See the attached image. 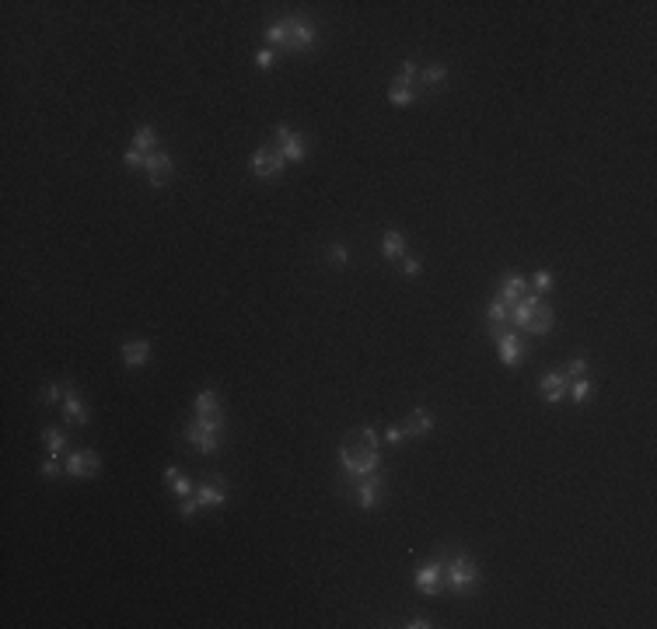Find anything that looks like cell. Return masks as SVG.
<instances>
[{
    "label": "cell",
    "mask_w": 657,
    "mask_h": 629,
    "mask_svg": "<svg viewBox=\"0 0 657 629\" xmlns=\"http://www.w3.org/2000/svg\"><path fill=\"white\" fill-rule=\"evenodd\" d=\"M144 172H147V182H151L154 189L168 185V182H172V175H175L172 154H165V151H154V154H147V161H144Z\"/></svg>",
    "instance_id": "obj_7"
},
{
    "label": "cell",
    "mask_w": 657,
    "mask_h": 629,
    "mask_svg": "<svg viewBox=\"0 0 657 629\" xmlns=\"http://www.w3.org/2000/svg\"><path fill=\"white\" fill-rule=\"evenodd\" d=\"M402 430H406L409 437H427V434L434 430V413H430V409H413L409 420L402 423Z\"/></svg>",
    "instance_id": "obj_16"
},
{
    "label": "cell",
    "mask_w": 657,
    "mask_h": 629,
    "mask_svg": "<svg viewBox=\"0 0 657 629\" xmlns=\"http://www.w3.org/2000/svg\"><path fill=\"white\" fill-rule=\"evenodd\" d=\"M566 388H570V385H566V374H563V370H553V374H546V378H542V395H546V402H549V406L563 402V399H566Z\"/></svg>",
    "instance_id": "obj_17"
},
{
    "label": "cell",
    "mask_w": 657,
    "mask_h": 629,
    "mask_svg": "<svg viewBox=\"0 0 657 629\" xmlns=\"http://www.w3.org/2000/svg\"><path fill=\"white\" fill-rule=\"evenodd\" d=\"M553 325H556V315H553V308H549V304H539V308L532 311V318H528L525 332H528V336H542V332H549Z\"/></svg>",
    "instance_id": "obj_19"
},
{
    "label": "cell",
    "mask_w": 657,
    "mask_h": 629,
    "mask_svg": "<svg viewBox=\"0 0 657 629\" xmlns=\"http://www.w3.org/2000/svg\"><path fill=\"white\" fill-rule=\"evenodd\" d=\"M413 98H416V91H413V85H409V81L395 77V81L388 85V101H392V105H409Z\"/></svg>",
    "instance_id": "obj_23"
},
{
    "label": "cell",
    "mask_w": 657,
    "mask_h": 629,
    "mask_svg": "<svg viewBox=\"0 0 657 629\" xmlns=\"http://www.w3.org/2000/svg\"><path fill=\"white\" fill-rule=\"evenodd\" d=\"M402 437H406V430H402V427H384V441H388V444H399Z\"/></svg>",
    "instance_id": "obj_39"
},
{
    "label": "cell",
    "mask_w": 657,
    "mask_h": 629,
    "mask_svg": "<svg viewBox=\"0 0 657 629\" xmlns=\"http://www.w3.org/2000/svg\"><path fill=\"white\" fill-rule=\"evenodd\" d=\"M507 315H511V304H503L500 297H493V301L486 304V318L493 322V329H500V325L507 322Z\"/></svg>",
    "instance_id": "obj_27"
},
{
    "label": "cell",
    "mask_w": 657,
    "mask_h": 629,
    "mask_svg": "<svg viewBox=\"0 0 657 629\" xmlns=\"http://www.w3.org/2000/svg\"><path fill=\"white\" fill-rule=\"evenodd\" d=\"M441 570H444V559H430V563H423V566L413 573V584H416L423 594H437V587H441Z\"/></svg>",
    "instance_id": "obj_10"
},
{
    "label": "cell",
    "mask_w": 657,
    "mask_h": 629,
    "mask_svg": "<svg viewBox=\"0 0 657 629\" xmlns=\"http://www.w3.org/2000/svg\"><path fill=\"white\" fill-rule=\"evenodd\" d=\"M98 468H101V458L92 448H77L67 454V475H74V479H92V475H98Z\"/></svg>",
    "instance_id": "obj_6"
},
{
    "label": "cell",
    "mask_w": 657,
    "mask_h": 629,
    "mask_svg": "<svg viewBox=\"0 0 657 629\" xmlns=\"http://www.w3.org/2000/svg\"><path fill=\"white\" fill-rule=\"evenodd\" d=\"M444 577H448V587H451L455 594H465V591L475 587V580H479V566H475V559H472L469 552H458V556H451V559L444 563Z\"/></svg>",
    "instance_id": "obj_3"
},
{
    "label": "cell",
    "mask_w": 657,
    "mask_h": 629,
    "mask_svg": "<svg viewBox=\"0 0 657 629\" xmlns=\"http://www.w3.org/2000/svg\"><path fill=\"white\" fill-rule=\"evenodd\" d=\"M287 28H290V53H297V49H311L315 46V25L311 21H304V18H287Z\"/></svg>",
    "instance_id": "obj_9"
},
{
    "label": "cell",
    "mask_w": 657,
    "mask_h": 629,
    "mask_svg": "<svg viewBox=\"0 0 657 629\" xmlns=\"http://www.w3.org/2000/svg\"><path fill=\"white\" fill-rule=\"evenodd\" d=\"M196 511H199V500H196V497H192V500L186 497V500H182V507H179V514H182L186 521H189V518H196Z\"/></svg>",
    "instance_id": "obj_37"
},
{
    "label": "cell",
    "mask_w": 657,
    "mask_h": 629,
    "mask_svg": "<svg viewBox=\"0 0 657 629\" xmlns=\"http://www.w3.org/2000/svg\"><path fill=\"white\" fill-rule=\"evenodd\" d=\"M420 77H423V88H437V85L448 81V63H430Z\"/></svg>",
    "instance_id": "obj_26"
},
{
    "label": "cell",
    "mask_w": 657,
    "mask_h": 629,
    "mask_svg": "<svg viewBox=\"0 0 657 629\" xmlns=\"http://www.w3.org/2000/svg\"><path fill=\"white\" fill-rule=\"evenodd\" d=\"M525 287H528V280H525L521 273H507V276L500 280V301H503V304H514V301H521V297L528 294Z\"/></svg>",
    "instance_id": "obj_15"
},
{
    "label": "cell",
    "mask_w": 657,
    "mask_h": 629,
    "mask_svg": "<svg viewBox=\"0 0 657 629\" xmlns=\"http://www.w3.org/2000/svg\"><path fill=\"white\" fill-rule=\"evenodd\" d=\"M566 395H570V399H573L577 406H584V402L591 399V381H587V378L580 374V378H577V381H573V385L566 388Z\"/></svg>",
    "instance_id": "obj_28"
},
{
    "label": "cell",
    "mask_w": 657,
    "mask_h": 629,
    "mask_svg": "<svg viewBox=\"0 0 657 629\" xmlns=\"http://www.w3.org/2000/svg\"><path fill=\"white\" fill-rule=\"evenodd\" d=\"M266 42H270V46H280V49L290 53V28H287V21L266 25Z\"/></svg>",
    "instance_id": "obj_25"
},
{
    "label": "cell",
    "mask_w": 657,
    "mask_h": 629,
    "mask_svg": "<svg viewBox=\"0 0 657 629\" xmlns=\"http://www.w3.org/2000/svg\"><path fill=\"white\" fill-rule=\"evenodd\" d=\"M329 263H332V266H346V263H350V249H346V245H332V249H329Z\"/></svg>",
    "instance_id": "obj_32"
},
{
    "label": "cell",
    "mask_w": 657,
    "mask_h": 629,
    "mask_svg": "<svg viewBox=\"0 0 657 629\" xmlns=\"http://www.w3.org/2000/svg\"><path fill=\"white\" fill-rule=\"evenodd\" d=\"M384 497V482H381V475H364V479H357V504H361V511H371L377 500Z\"/></svg>",
    "instance_id": "obj_11"
},
{
    "label": "cell",
    "mask_w": 657,
    "mask_h": 629,
    "mask_svg": "<svg viewBox=\"0 0 657 629\" xmlns=\"http://www.w3.org/2000/svg\"><path fill=\"white\" fill-rule=\"evenodd\" d=\"M192 409H196V416H220V399H217V392H213V388H203V392L196 395Z\"/></svg>",
    "instance_id": "obj_21"
},
{
    "label": "cell",
    "mask_w": 657,
    "mask_h": 629,
    "mask_svg": "<svg viewBox=\"0 0 657 629\" xmlns=\"http://www.w3.org/2000/svg\"><path fill=\"white\" fill-rule=\"evenodd\" d=\"M130 147H137L140 154H154V147H158V133H154V126H140L137 133H133V144Z\"/></svg>",
    "instance_id": "obj_24"
},
{
    "label": "cell",
    "mask_w": 657,
    "mask_h": 629,
    "mask_svg": "<svg viewBox=\"0 0 657 629\" xmlns=\"http://www.w3.org/2000/svg\"><path fill=\"white\" fill-rule=\"evenodd\" d=\"M283 165L287 161H283V154L277 147H259L252 154V175H259V179H280Z\"/></svg>",
    "instance_id": "obj_4"
},
{
    "label": "cell",
    "mask_w": 657,
    "mask_h": 629,
    "mask_svg": "<svg viewBox=\"0 0 657 629\" xmlns=\"http://www.w3.org/2000/svg\"><path fill=\"white\" fill-rule=\"evenodd\" d=\"M416 74H420V67H416L413 60H406V63H402V70H399V77H402V81H409V85H413V77H416Z\"/></svg>",
    "instance_id": "obj_38"
},
{
    "label": "cell",
    "mask_w": 657,
    "mask_h": 629,
    "mask_svg": "<svg viewBox=\"0 0 657 629\" xmlns=\"http://www.w3.org/2000/svg\"><path fill=\"white\" fill-rule=\"evenodd\" d=\"M123 161H126L130 168H144V161H147V154H140L137 147H130V151L123 154Z\"/></svg>",
    "instance_id": "obj_34"
},
{
    "label": "cell",
    "mask_w": 657,
    "mask_h": 629,
    "mask_svg": "<svg viewBox=\"0 0 657 629\" xmlns=\"http://www.w3.org/2000/svg\"><path fill=\"white\" fill-rule=\"evenodd\" d=\"M381 256L384 259H406V235L402 231H384V238H381Z\"/></svg>",
    "instance_id": "obj_20"
},
{
    "label": "cell",
    "mask_w": 657,
    "mask_h": 629,
    "mask_svg": "<svg viewBox=\"0 0 657 629\" xmlns=\"http://www.w3.org/2000/svg\"><path fill=\"white\" fill-rule=\"evenodd\" d=\"M42 444H46L49 454H63V434H60L56 427H46V430H42Z\"/></svg>",
    "instance_id": "obj_29"
},
{
    "label": "cell",
    "mask_w": 657,
    "mask_h": 629,
    "mask_svg": "<svg viewBox=\"0 0 657 629\" xmlns=\"http://www.w3.org/2000/svg\"><path fill=\"white\" fill-rule=\"evenodd\" d=\"M339 465H343V472H346L350 479H364V475H375L377 468H381V454H377V448H371L364 437H361V444L346 441V444L339 448Z\"/></svg>",
    "instance_id": "obj_1"
},
{
    "label": "cell",
    "mask_w": 657,
    "mask_h": 629,
    "mask_svg": "<svg viewBox=\"0 0 657 629\" xmlns=\"http://www.w3.org/2000/svg\"><path fill=\"white\" fill-rule=\"evenodd\" d=\"M63 416H67V423L88 427V406H85V399L74 388H67V395H63Z\"/></svg>",
    "instance_id": "obj_14"
},
{
    "label": "cell",
    "mask_w": 657,
    "mask_h": 629,
    "mask_svg": "<svg viewBox=\"0 0 657 629\" xmlns=\"http://www.w3.org/2000/svg\"><path fill=\"white\" fill-rule=\"evenodd\" d=\"M542 301H539V294H525L521 301H514L511 304V315H507V322L514 325V332H521L525 325H528V318H532V311L539 308Z\"/></svg>",
    "instance_id": "obj_13"
},
{
    "label": "cell",
    "mask_w": 657,
    "mask_h": 629,
    "mask_svg": "<svg viewBox=\"0 0 657 629\" xmlns=\"http://www.w3.org/2000/svg\"><path fill=\"white\" fill-rule=\"evenodd\" d=\"M220 427H224V416H192L186 427V441L196 444L203 454L220 448Z\"/></svg>",
    "instance_id": "obj_2"
},
{
    "label": "cell",
    "mask_w": 657,
    "mask_h": 629,
    "mask_svg": "<svg viewBox=\"0 0 657 629\" xmlns=\"http://www.w3.org/2000/svg\"><path fill=\"white\" fill-rule=\"evenodd\" d=\"M528 287H535L539 294H542V290H553V273H549V270H539L535 276H532V283H528Z\"/></svg>",
    "instance_id": "obj_31"
},
{
    "label": "cell",
    "mask_w": 657,
    "mask_h": 629,
    "mask_svg": "<svg viewBox=\"0 0 657 629\" xmlns=\"http://www.w3.org/2000/svg\"><path fill=\"white\" fill-rule=\"evenodd\" d=\"M151 360V343L147 340H126L123 343V363L126 367H144Z\"/></svg>",
    "instance_id": "obj_18"
},
{
    "label": "cell",
    "mask_w": 657,
    "mask_h": 629,
    "mask_svg": "<svg viewBox=\"0 0 657 629\" xmlns=\"http://www.w3.org/2000/svg\"><path fill=\"white\" fill-rule=\"evenodd\" d=\"M60 395H67V392H63L60 385H53V381H49V385H42V402H46V406H56V402H63Z\"/></svg>",
    "instance_id": "obj_30"
},
{
    "label": "cell",
    "mask_w": 657,
    "mask_h": 629,
    "mask_svg": "<svg viewBox=\"0 0 657 629\" xmlns=\"http://www.w3.org/2000/svg\"><path fill=\"white\" fill-rule=\"evenodd\" d=\"M420 270H423L420 259H402V273H406V276H420Z\"/></svg>",
    "instance_id": "obj_40"
},
{
    "label": "cell",
    "mask_w": 657,
    "mask_h": 629,
    "mask_svg": "<svg viewBox=\"0 0 657 629\" xmlns=\"http://www.w3.org/2000/svg\"><path fill=\"white\" fill-rule=\"evenodd\" d=\"M489 332H493L496 350H500V360H503L507 367H514L518 360L525 357V343H521V336H518V332H500V329H489Z\"/></svg>",
    "instance_id": "obj_8"
},
{
    "label": "cell",
    "mask_w": 657,
    "mask_h": 629,
    "mask_svg": "<svg viewBox=\"0 0 657 629\" xmlns=\"http://www.w3.org/2000/svg\"><path fill=\"white\" fill-rule=\"evenodd\" d=\"M39 472H42L46 479H56V475H60V461H56V454H49V458L42 461V468H39Z\"/></svg>",
    "instance_id": "obj_35"
},
{
    "label": "cell",
    "mask_w": 657,
    "mask_h": 629,
    "mask_svg": "<svg viewBox=\"0 0 657 629\" xmlns=\"http://www.w3.org/2000/svg\"><path fill=\"white\" fill-rule=\"evenodd\" d=\"M196 500L199 507H220L227 500V490H224V479H206V482H196Z\"/></svg>",
    "instance_id": "obj_12"
},
{
    "label": "cell",
    "mask_w": 657,
    "mask_h": 629,
    "mask_svg": "<svg viewBox=\"0 0 657 629\" xmlns=\"http://www.w3.org/2000/svg\"><path fill=\"white\" fill-rule=\"evenodd\" d=\"M165 479H168V486H172V493H179V497H189V493H196V482H189V475H182L175 465H168L165 468Z\"/></svg>",
    "instance_id": "obj_22"
},
{
    "label": "cell",
    "mask_w": 657,
    "mask_h": 629,
    "mask_svg": "<svg viewBox=\"0 0 657 629\" xmlns=\"http://www.w3.org/2000/svg\"><path fill=\"white\" fill-rule=\"evenodd\" d=\"M584 370H587V360H584V357H573V360H570V363L563 367L566 378H580Z\"/></svg>",
    "instance_id": "obj_33"
},
{
    "label": "cell",
    "mask_w": 657,
    "mask_h": 629,
    "mask_svg": "<svg viewBox=\"0 0 657 629\" xmlns=\"http://www.w3.org/2000/svg\"><path fill=\"white\" fill-rule=\"evenodd\" d=\"M277 151L283 154V161H304L308 158V137H301V133H290L287 126H277Z\"/></svg>",
    "instance_id": "obj_5"
},
{
    "label": "cell",
    "mask_w": 657,
    "mask_h": 629,
    "mask_svg": "<svg viewBox=\"0 0 657 629\" xmlns=\"http://www.w3.org/2000/svg\"><path fill=\"white\" fill-rule=\"evenodd\" d=\"M427 626H430V623H427L423 616H416V619H409V623H406V629H427Z\"/></svg>",
    "instance_id": "obj_41"
},
{
    "label": "cell",
    "mask_w": 657,
    "mask_h": 629,
    "mask_svg": "<svg viewBox=\"0 0 657 629\" xmlns=\"http://www.w3.org/2000/svg\"><path fill=\"white\" fill-rule=\"evenodd\" d=\"M256 67H259V70H270V67H277V56H273V49H263V53L256 56Z\"/></svg>",
    "instance_id": "obj_36"
}]
</instances>
